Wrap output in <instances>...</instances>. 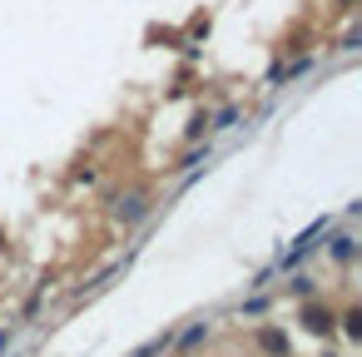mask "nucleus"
Returning <instances> with one entry per match:
<instances>
[{"instance_id": "f257e3e1", "label": "nucleus", "mask_w": 362, "mask_h": 357, "mask_svg": "<svg viewBox=\"0 0 362 357\" xmlns=\"http://www.w3.org/2000/svg\"><path fill=\"white\" fill-rule=\"evenodd\" d=\"M144 209H149V199H144V194H124V199H119V218H129V223H134V218H144Z\"/></svg>"}, {"instance_id": "f03ea898", "label": "nucleus", "mask_w": 362, "mask_h": 357, "mask_svg": "<svg viewBox=\"0 0 362 357\" xmlns=\"http://www.w3.org/2000/svg\"><path fill=\"white\" fill-rule=\"evenodd\" d=\"M303 322H308L313 332H327V327H332V317H327L322 308H308V312H303Z\"/></svg>"}, {"instance_id": "7ed1b4c3", "label": "nucleus", "mask_w": 362, "mask_h": 357, "mask_svg": "<svg viewBox=\"0 0 362 357\" xmlns=\"http://www.w3.org/2000/svg\"><path fill=\"white\" fill-rule=\"evenodd\" d=\"M332 258H352V238H347V233L332 238Z\"/></svg>"}, {"instance_id": "20e7f679", "label": "nucleus", "mask_w": 362, "mask_h": 357, "mask_svg": "<svg viewBox=\"0 0 362 357\" xmlns=\"http://www.w3.org/2000/svg\"><path fill=\"white\" fill-rule=\"evenodd\" d=\"M263 347H268V352H288V342H283V332H263Z\"/></svg>"}, {"instance_id": "39448f33", "label": "nucleus", "mask_w": 362, "mask_h": 357, "mask_svg": "<svg viewBox=\"0 0 362 357\" xmlns=\"http://www.w3.org/2000/svg\"><path fill=\"white\" fill-rule=\"evenodd\" d=\"M342 322H347V337H362V312H347Z\"/></svg>"}, {"instance_id": "423d86ee", "label": "nucleus", "mask_w": 362, "mask_h": 357, "mask_svg": "<svg viewBox=\"0 0 362 357\" xmlns=\"http://www.w3.org/2000/svg\"><path fill=\"white\" fill-rule=\"evenodd\" d=\"M342 6H352V0H342Z\"/></svg>"}]
</instances>
